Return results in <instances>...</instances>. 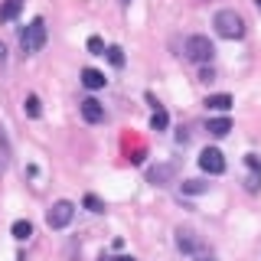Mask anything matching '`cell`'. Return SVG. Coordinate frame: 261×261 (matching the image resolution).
<instances>
[{
  "mask_svg": "<svg viewBox=\"0 0 261 261\" xmlns=\"http://www.w3.org/2000/svg\"><path fill=\"white\" fill-rule=\"evenodd\" d=\"M212 27H216V33L222 39H242L245 36V20L235 10H219L212 16Z\"/></svg>",
  "mask_w": 261,
  "mask_h": 261,
  "instance_id": "obj_1",
  "label": "cell"
},
{
  "mask_svg": "<svg viewBox=\"0 0 261 261\" xmlns=\"http://www.w3.org/2000/svg\"><path fill=\"white\" fill-rule=\"evenodd\" d=\"M183 56H186L190 62L206 65V62H212V56H216V46H212L209 36H190V39L183 43Z\"/></svg>",
  "mask_w": 261,
  "mask_h": 261,
  "instance_id": "obj_2",
  "label": "cell"
},
{
  "mask_svg": "<svg viewBox=\"0 0 261 261\" xmlns=\"http://www.w3.org/2000/svg\"><path fill=\"white\" fill-rule=\"evenodd\" d=\"M79 111H82V118H85L88 124H101L105 121V105L95 101V98H85V101L79 105Z\"/></svg>",
  "mask_w": 261,
  "mask_h": 261,
  "instance_id": "obj_8",
  "label": "cell"
},
{
  "mask_svg": "<svg viewBox=\"0 0 261 261\" xmlns=\"http://www.w3.org/2000/svg\"><path fill=\"white\" fill-rule=\"evenodd\" d=\"M4 62H7V46L0 43V65H4Z\"/></svg>",
  "mask_w": 261,
  "mask_h": 261,
  "instance_id": "obj_23",
  "label": "cell"
},
{
  "mask_svg": "<svg viewBox=\"0 0 261 261\" xmlns=\"http://www.w3.org/2000/svg\"><path fill=\"white\" fill-rule=\"evenodd\" d=\"M82 202H85V209H92V212H105V202L98 199V196H92V193H88Z\"/></svg>",
  "mask_w": 261,
  "mask_h": 261,
  "instance_id": "obj_18",
  "label": "cell"
},
{
  "mask_svg": "<svg viewBox=\"0 0 261 261\" xmlns=\"http://www.w3.org/2000/svg\"><path fill=\"white\" fill-rule=\"evenodd\" d=\"M206 108L209 111H228V108H232V95H209L206 98Z\"/></svg>",
  "mask_w": 261,
  "mask_h": 261,
  "instance_id": "obj_11",
  "label": "cell"
},
{
  "mask_svg": "<svg viewBox=\"0 0 261 261\" xmlns=\"http://www.w3.org/2000/svg\"><path fill=\"white\" fill-rule=\"evenodd\" d=\"M258 183H261V170H251V176L245 179V190H248V193H258Z\"/></svg>",
  "mask_w": 261,
  "mask_h": 261,
  "instance_id": "obj_19",
  "label": "cell"
},
{
  "mask_svg": "<svg viewBox=\"0 0 261 261\" xmlns=\"http://www.w3.org/2000/svg\"><path fill=\"white\" fill-rule=\"evenodd\" d=\"M23 10V0H4L0 4V23H13Z\"/></svg>",
  "mask_w": 261,
  "mask_h": 261,
  "instance_id": "obj_10",
  "label": "cell"
},
{
  "mask_svg": "<svg viewBox=\"0 0 261 261\" xmlns=\"http://www.w3.org/2000/svg\"><path fill=\"white\" fill-rule=\"evenodd\" d=\"M196 261H216L212 255H206V251H202V255H196Z\"/></svg>",
  "mask_w": 261,
  "mask_h": 261,
  "instance_id": "obj_25",
  "label": "cell"
},
{
  "mask_svg": "<svg viewBox=\"0 0 261 261\" xmlns=\"http://www.w3.org/2000/svg\"><path fill=\"white\" fill-rule=\"evenodd\" d=\"M23 111H27L30 118H39V114H43V108H39V98H36V95H27V101H23Z\"/></svg>",
  "mask_w": 261,
  "mask_h": 261,
  "instance_id": "obj_16",
  "label": "cell"
},
{
  "mask_svg": "<svg viewBox=\"0 0 261 261\" xmlns=\"http://www.w3.org/2000/svg\"><path fill=\"white\" fill-rule=\"evenodd\" d=\"M199 79H202V82H212V79H216V72H212V69H202Z\"/></svg>",
  "mask_w": 261,
  "mask_h": 261,
  "instance_id": "obj_22",
  "label": "cell"
},
{
  "mask_svg": "<svg viewBox=\"0 0 261 261\" xmlns=\"http://www.w3.org/2000/svg\"><path fill=\"white\" fill-rule=\"evenodd\" d=\"M228 130H232V121H228L225 114H222V118H209V134L212 137H225Z\"/></svg>",
  "mask_w": 261,
  "mask_h": 261,
  "instance_id": "obj_12",
  "label": "cell"
},
{
  "mask_svg": "<svg viewBox=\"0 0 261 261\" xmlns=\"http://www.w3.org/2000/svg\"><path fill=\"white\" fill-rule=\"evenodd\" d=\"M121 4H130V0H121Z\"/></svg>",
  "mask_w": 261,
  "mask_h": 261,
  "instance_id": "obj_27",
  "label": "cell"
},
{
  "mask_svg": "<svg viewBox=\"0 0 261 261\" xmlns=\"http://www.w3.org/2000/svg\"><path fill=\"white\" fill-rule=\"evenodd\" d=\"M176 248L183 251V255H202L206 251V245H202V239L193 232V228H176Z\"/></svg>",
  "mask_w": 261,
  "mask_h": 261,
  "instance_id": "obj_5",
  "label": "cell"
},
{
  "mask_svg": "<svg viewBox=\"0 0 261 261\" xmlns=\"http://www.w3.org/2000/svg\"><path fill=\"white\" fill-rule=\"evenodd\" d=\"M173 176H176V163H157V167L147 170V183H153V186L173 183Z\"/></svg>",
  "mask_w": 261,
  "mask_h": 261,
  "instance_id": "obj_7",
  "label": "cell"
},
{
  "mask_svg": "<svg viewBox=\"0 0 261 261\" xmlns=\"http://www.w3.org/2000/svg\"><path fill=\"white\" fill-rule=\"evenodd\" d=\"M111 261H137L134 255H118V258H111Z\"/></svg>",
  "mask_w": 261,
  "mask_h": 261,
  "instance_id": "obj_24",
  "label": "cell"
},
{
  "mask_svg": "<svg viewBox=\"0 0 261 261\" xmlns=\"http://www.w3.org/2000/svg\"><path fill=\"white\" fill-rule=\"evenodd\" d=\"M72 216H75V206H72L69 199H59V202H53V209L46 212V225L49 228H65L72 222Z\"/></svg>",
  "mask_w": 261,
  "mask_h": 261,
  "instance_id": "obj_4",
  "label": "cell"
},
{
  "mask_svg": "<svg viewBox=\"0 0 261 261\" xmlns=\"http://www.w3.org/2000/svg\"><path fill=\"white\" fill-rule=\"evenodd\" d=\"M88 53H95V56H105L108 49H105V43L98 36H88Z\"/></svg>",
  "mask_w": 261,
  "mask_h": 261,
  "instance_id": "obj_20",
  "label": "cell"
},
{
  "mask_svg": "<svg viewBox=\"0 0 261 261\" xmlns=\"http://www.w3.org/2000/svg\"><path fill=\"white\" fill-rule=\"evenodd\" d=\"M245 163H248L251 170H261V157H258V153H248V157H245Z\"/></svg>",
  "mask_w": 261,
  "mask_h": 261,
  "instance_id": "obj_21",
  "label": "cell"
},
{
  "mask_svg": "<svg viewBox=\"0 0 261 261\" xmlns=\"http://www.w3.org/2000/svg\"><path fill=\"white\" fill-rule=\"evenodd\" d=\"M167 124H170V114L163 111V108H157V111L150 114V127L153 130H167Z\"/></svg>",
  "mask_w": 261,
  "mask_h": 261,
  "instance_id": "obj_14",
  "label": "cell"
},
{
  "mask_svg": "<svg viewBox=\"0 0 261 261\" xmlns=\"http://www.w3.org/2000/svg\"><path fill=\"white\" fill-rule=\"evenodd\" d=\"M199 167L206 170V173H212V176L225 173V157H222V150H216V147H206V150L199 153Z\"/></svg>",
  "mask_w": 261,
  "mask_h": 261,
  "instance_id": "obj_6",
  "label": "cell"
},
{
  "mask_svg": "<svg viewBox=\"0 0 261 261\" xmlns=\"http://www.w3.org/2000/svg\"><path fill=\"white\" fill-rule=\"evenodd\" d=\"M105 72H98V69H82V85L85 88H92V92H98V88H105Z\"/></svg>",
  "mask_w": 261,
  "mask_h": 261,
  "instance_id": "obj_9",
  "label": "cell"
},
{
  "mask_svg": "<svg viewBox=\"0 0 261 261\" xmlns=\"http://www.w3.org/2000/svg\"><path fill=\"white\" fill-rule=\"evenodd\" d=\"M209 190V183H202V179H186L183 183V193L186 196H199V193H206Z\"/></svg>",
  "mask_w": 261,
  "mask_h": 261,
  "instance_id": "obj_15",
  "label": "cell"
},
{
  "mask_svg": "<svg viewBox=\"0 0 261 261\" xmlns=\"http://www.w3.org/2000/svg\"><path fill=\"white\" fill-rule=\"evenodd\" d=\"M30 235H33V225L27 222V219H16V222H13V239L16 242H27Z\"/></svg>",
  "mask_w": 261,
  "mask_h": 261,
  "instance_id": "obj_13",
  "label": "cell"
},
{
  "mask_svg": "<svg viewBox=\"0 0 261 261\" xmlns=\"http://www.w3.org/2000/svg\"><path fill=\"white\" fill-rule=\"evenodd\" d=\"M20 46H23V53H27V56L39 53V49L46 46V23L39 20V16H36V20H33L30 27L20 33Z\"/></svg>",
  "mask_w": 261,
  "mask_h": 261,
  "instance_id": "obj_3",
  "label": "cell"
},
{
  "mask_svg": "<svg viewBox=\"0 0 261 261\" xmlns=\"http://www.w3.org/2000/svg\"><path fill=\"white\" fill-rule=\"evenodd\" d=\"M108 62L121 69V65H124V49H121V46H108Z\"/></svg>",
  "mask_w": 261,
  "mask_h": 261,
  "instance_id": "obj_17",
  "label": "cell"
},
{
  "mask_svg": "<svg viewBox=\"0 0 261 261\" xmlns=\"http://www.w3.org/2000/svg\"><path fill=\"white\" fill-rule=\"evenodd\" d=\"M255 4H258V10H261V0H255Z\"/></svg>",
  "mask_w": 261,
  "mask_h": 261,
  "instance_id": "obj_26",
  "label": "cell"
}]
</instances>
